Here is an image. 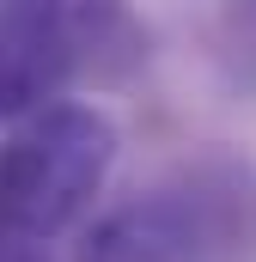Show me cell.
Wrapping results in <instances>:
<instances>
[{
    "label": "cell",
    "instance_id": "6da1fadb",
    "mask_svg": "<svg viewBox=\"0 0 256 262\" xmlns=\"http://www.w3.org/2000/svg\"><path fill=\"white\" fill-rule=\"evenodd\" d=\"M116 122L98 104L55 98L0 140V262H49V244L92 213L116 165Z\"/></svg>",
    "mask_w": 256,
    "mask_h": 262
},
{
    "label": "cell",
    "instance_id": "7a4b0ae2",
    "mask_svg": "<svg viewBox=\"0 0 256 262\" xmlns=\"http://www.w3.org/2000/svg\"><path fill=\"white\" fill-rule=\"evenodd\" d=\"M256 256V165L232 152H201L153 189L104 207L79 262H238Z\"/></svg>",
    "mask_w": 256,
    "mask_h": 262
},
{
    "label": "cell",
    "instance_id": "3957f363",
    "mask_svg": "<svg viewBox=\"0 0 256 262\" xmlns=\"http://www.w3.org/2000/svg\"><path fill=\"white\" fill-rule=\"evenodd\" d=\"M79 73L67 0H0V122L55 104Z\"/></svg>",
    "mask_w": 256,
    "mask_h": 262
}]
</instances>
